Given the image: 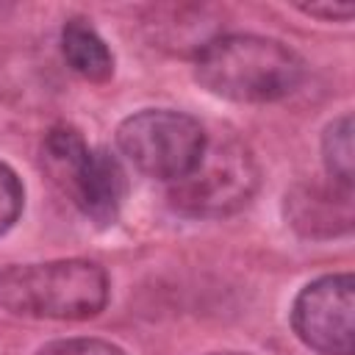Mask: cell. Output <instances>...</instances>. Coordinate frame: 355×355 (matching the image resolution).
<instances>
[{"label":"cell","mask_w":355,"mask_h":355,"mask_svg":"<svg viewBox=\"0 0 355 355\" xmlns=\"http://www.w3.org/2000/svg\"><path fill=\"white\" fill-rule=\"evenodd\" d=\"M61 53L69 69L86 80L103 83L114 75V53L86 19H67L61 28Z\"/></svg>","instance_id":"cell-8"},{"label":"cell","mask_w":355,"mask_h":355,"mask_svg":"<svg viewBox=\"0 0 355 355\" xmlns=\"http://www.w3.org/2000/svg\"><path fill=\"white\" fill-rule=\"evenodd\" d=\"M288 225L305 239H333L352 230V186L305 180L286 194Z\"/></svg>","instance_id":"cell-7"},{"label":"cell","mask_w":355,"mask_h":355,"mask_svg":"<svg viewBox=\"0 0 355 355\" xmlns=\"http://www.w3.org/2000/svg\"><path fill=\"white\" fill-rule=\"evenodd\" d=\"M202 89L233 103H275L297 92L302 58L283 42L255 33H219L194 55Z\"/></svg>","instance_id":"cell-1"},{"label":"cell","mask_w":355,"mask_h":355,"mask_svg":"<svg viewBox=\"0 0 355 355\" xmlns=\"http://www.w3.org/2000/svg\"><path fill=\"white\" fill-rule=\"evenodd\" d=\"M322 161L330 180L352 186V116L341 114L322 133Z\"/></svg>","instance_id":"cell-9"},{"label":"cell","mask_w":355,"mask_h":355,"mask_svg":"<svg viewBox=\"0 0 355 355\" xmlns=\"http://www.w3.org/2000/svg\"><path fill=\"white\" fill-rule=\"evenodd\" d=\"M297 338L319 355H352L355 349V280L349 272L308 283L291 305Z\"/></svg>","instance_id":"cell-6"},{"label":"cell","mask_w":355,"mask_h":355,"mask_svg":"<svg viewBox=\"0 0 355 355\" xmlns=\"http://www.w3.org/2000/svg\"><path fill=\"white\" fill-rule=\"evenodd\" d=\"M300 11L302 14H308V17H319V19H349L352 17V6L349 3H311V6H300Z\"/></svg>","instance_id":"cell-12"},{"label":"cell","mask_w":355,"mask_h":355,"mask_svg":"<svg viewBox=\"0 0 355 355\" xmlns=\"http://www.w3.org/2000/svg\"><path fill=\"white\" fill-rule=\"evenodd\" d=\"M22 202H25V189L17 172L0 161V236L8 227H14V222L22 214Z\"/></svg>","instance_id":"cell-10"},{"label":"cell","mask_w":355,"mask_h":355,"mask_svg":"<svg viewBox=\"0 0 355 355\" xmlns=\"http://www.w3.org/2000/svg\"><path fill=\"white\" fill-rule=\"evenodd\" d=\"M42 164L86 219L94 225L116 222L128 180L114 153L89 147L75 128L58 125L42 141Z\"/></svg>","instance_id":"cell-4"},{"label":"cell","mask_w":355,"mask_h":355,"mask_svg":"<svg viewBox=\"0 0 355 355\" xmlns=\"http://www.w3.org/2000/svg\"><path fill=\"white\" fill-rule=\"evenodd\" d=\"M108 275L86 258L19 263L0 272V305L17 316L80 322L108 302Z\"/></svg>","instance_id":"cell-2"},{"label":"cell","mask_w":355,"mask_h":355,"mask_svg":"<svg viewBox=\"0 0 355 355\" xmlns=\"http://www.w3.org/2000/svg\"><path fill=\"white\" fill-rule=\"evenodd\" d=\"M208 133L202 125L172 108H144L130 114L116 128V144L122 155L144 175L158 180L183 178L200 158Z\"/></svg>","instance_id":"cell-5"},{"label":"cell","mask_w":355,"mask_h":355,"mask_svg":"<svg viewBox=\"0 0 355 355\" xmlns=\"http://www.w3.org/2000/svg\"><path fill=\"white\" fill-rule=\"evenodd\" d=\"M261 172L252 150L236 136L205 141L197 164L166 189L172 211L194 219H219L241 211L258 191Z\"/></svg>","instance_id":"cell-3"},{"label":"cell","mask_w":355,"mask_h":355,"mask_svg":"<svg viewBox=\"0 0 355 355\" xmlns=\"http://www.w3.org/2000/svg\"><path fill=\"white\" fill-rule=\"evenodd\" d=\"M36 355H128V352L103 338H58L44 344Z\"/></svg>","instance_id":"cell-11"},{"label":"cell","mask_w":355,"mask_h":355,"mask_svg":"<svg viewBox=\"0 0 355 355\" xmlns=\"http://www.w3.org/2000/svg\"><path fill=\"white\" fill-rule=\"evenodd\" d=\"M214 355H250V352H214Z\"/></svg>","instance_id":"cell-13"}]
</instances>
